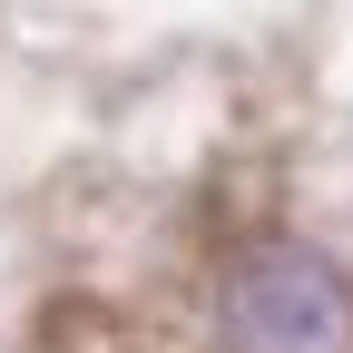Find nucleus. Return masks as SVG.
Wrapping results in <instances>:
<instances>
[{
  "label": "nucleus",
  "instance_id": "obj_1",
  "mask_svg": "<svg viewBox=\"0 0 353 353\" xmlns=\"http://www.w3.org/2000/svg\"><path fill=\"white\" fill-rule=\"evenodd\" d=\"M216 343L226 353H353V275L334 255L265 236L216 275Z\"/></svg>",
  "mask_w": 353,
  "mask_h": 353
},
{
  "label": "nucleus",
  "instance_id": "obj_2",
  "mask_svg": "<svg viewBox=\"0 0 353 353\" xmlns=\"http://www.w3.org/2000/svg\"><path fill=\"white\" fill-rule=\"evenodd\" d=\"M30 353H148V334L118 314V304H88V294H59L50 314H39Z\"/></svg>",
  "mask_w": 353,
  "mask_h": 353
}]
</instances>
